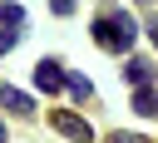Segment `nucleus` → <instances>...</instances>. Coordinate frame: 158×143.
<instances>
[{
  "instance_id": "obj_1",
  "label": "nucleus",
  "mask_w": 158,
  "mask_h": 143,
  "mask_svg": "<svg viewBox=\"0 0 158 143\" xmlns=\"http://www.w3.org/2000/svg\"><path fill=\"white\" fill-rule=\"evenodd\" d=\"M133 35H138V25H133V15H104L99 25H94V39L109 49V54H123V49H133Z\"/></svg>"
},
{
  "instance_id": "obj_2",
  "label": "nucleus",
  "mask_w": 158,
  "mask_h": 143,
  "mask_svg": "<svg viewBox=\"0 0 158 143\" xmlns=\"http://www.w3.org/2000/svg\"><path fill=\"white\" fill-rule=\"evenodd\" d=\"M49 123L69 138V143H94V128L79 118V113H69V108H59V113H49Z\"/></svg>"
},
{
  "instance_id": "obj_3",
  "label": "nucleus",
  "mask_w": 158,
  "mask_h": 143,
  "mask_svg": "<svg viewBox=\"0 0 158 143\" xmlns=\"http://www.w3.org/2000/svg\"><path fill=\"white\" fill-rule=\"evenodd\" d=\"M35 89H40V94H54V89H64V69H59L54 59H40V64H35Z\"/></svg>"
},
{
  "instance_id": "obj_4",
  "label": "nucleus",
  "mask_w": 158,
  "mask_h": 143,
  "mask_svg": "<svg viewBox=\"0 0 158 143\" xmlns=\"http://www.w3.org/2000/svg\"><path fill=\"white\" fill-rule=\"evenodd\" d=\"M0 108H10V113H35V99H30L25 89H15V84H0Z\"/></svg>"
},
{
  "instance_id": "obj_5",
  "label": "nucleus",
  "mask_w": 158,
  "mask_h": 143,
  "mask_svg": "<svg viewBox=\"0 0 158 143\" xmlns=\"http://www.w3.org/2000/svg\"><path fill=\"white\" fill-rule=\"evenodd\" d=\"M133 108H138L143 118H158V89H148V84H138V89H133Z\"/></svg>"
},
{
  "instance_id": "obj_6",
  "label": "nucleus",
  "mask_w": 158,
  "mask_h": 143,
  "mask_svg": "<svg viewBox=\"0 0 158 143\" xmlns=\"http://www.w3.org/2000/svg\"><path fill=\"white\" fill-rule=\"evenodd\" d=\"M0 20H5V30H20V25H25L20 5H10V0H0Z\"/></svg>"
},
{
  "instance_id": "obj_7",
  "label": "nucleus",
  "mask_w": 158,
  "mask_h": 143,
  "mask_svg": "<svg viewBox=\"0 0 158 143\" xmlns=\"http://www.w3.org/2000/svg\"><path fill=\"white\" fill-rule=\"evenodd\" d=\"M64 89H69L74 99H89V79H84V74H64Z\"/></svg>"
},
{
  "instance_id": "obj_8",
  "label": "nucleus",
  "mask_w": 158,
  "mask_h": 143,
  "mask_svg": "<svg viewBox=\"0 0 158 143\" xmlns=\"http://www.w3.org/2000/svg\"><path fill=\"white\" fill-rule=\"evenodd\" d=\"M128 79H133V84H148V64H143V59H128Z\"/></svg>"
},
{
  "instance_id": "obj_9",
  "label": "nucleus",
  "mask_w": 158,
  "mask_h": 143,
  "mask_svg": "<svg viewBox=\"0 0 158 143\" xmlns=\"http://www.w3.org/2000/svg\"><path fill=\"white\" fill-rule=\"evenodd\" d=\"M104 143H148V138H143V133H109Z\"/></svg>"
},
{
  "instance_id": "obj_10",
  "label": "nucleus",
  "mask_w": 158,
  "mask_h": 143,
  "mask_svg": "<svg viewBox=\"0 0 158 143\" xmlns=\"http://www.w3.org/2000/svg\"><path fill=\"white\" fill-rule=\"evenodd\" d=\"M5 49H15V30H0V54Z\"/></svg>"
},
{
  "instance_id": "obj_11",
  "label": "nucleus",
  "mask_w": 158,
  "mask_h": 143,
  "mask_svg": "<svg viewBox=\"0 0 158 143\" xmlns=\"http://www.w3.org/2000/svg\"><path fill=\"white\" fill-rule=\"evenodd\" d=\"M49 5H54V15H69L74 10V0H49Z\"/></svg>"
},
{
  "instance_id": "obj_12",
  "label": "nucleus",
  "mask_w": 158,
  "mask_h": 143,
  "mask_svg": "<svg viewBox=\"0 0 158 143\" xmlns=\"http://www.w3.org/2000/svg\"><path fill=\"white\" fill-rule=\"evenodd\" d=\"M148 35H153V39H158V20H153V25H148Z\"/></svg>"
},
{
  "instance_id": "obj_13",
  "label": "nucleus",
  "mask_w": 158,
  "mask_h": 143,
  "mask_svg": "<svg viewBox=\"0 0 158 143\" xmlns=\"http://www.w3.org/2000/svg\"><path fill=\"white\" fill-rule=\"evenodd\" d=\"M0 143H5V128H0Z\"/></svg>"
}]
</instances>
